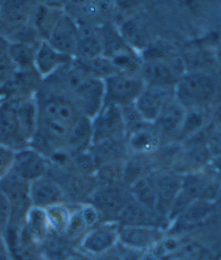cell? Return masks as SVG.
<instances>
[{"mask_svg": "<svg viewBox=\"0 0 221 260\" xmlns=\"http://www.w3.org/2000/svg\"><path fill=\"white\" fill-rule=\"evenodd\" d=\"M36 3L4 2L0 3V36L9 39L16 32L31 23Z\"/></svg>", "mask_w": 221, "mask_h": 260, "instance_id": "obj_8", "label": "cell"}, {"mask_svg": "<svg viewBox=\"0 0 221 260\" xmlns=\"http://www.w3.org/2000/svg\"><path fill=\"white\" fill-rule=\"evenodd\" d=\"M216 96L217 83L205 71H186L175 86L176 100L186 110H207Z\"/></svg>", "mask_w": 221, "mask_h": 260, "instance_id": "obj_2", "label": "cell"}, {"mask_svg": "<svg viewBox=\"0 0 221 260\" xmlns=\"http://www.w3.org/2000/svg\"><path fill=\"white\" fill-rule=\"evenodd\" d=\"M0 235H2V233H0Z\"/></svg>", "mask_w": 221, "mask_h": 260, "instance_id": "obj_38", "label": "cell"}, {"mask_svg": "<svg viewBox=\"0 0 221 260\" xmlns=\"http://www.w3.org/2000/svg\"><path fill=\"white\" fill-rule=\"evenodd\" d=\"M214 203L212 202L205 200L195 201L179 217L171 222L167 231L170 232V235H177V236L194 231L205 224L206 220L212 215Z\"/></svg>", "mask_w": 221, "mask_h": 260, "instance_id": "obj_18", "label": "cell"}, {"mask_svg": "<svg viewBox=\"0 0 221 260\" xmlns=\"http://www.w3.org/2000/svg\"><path fill=\"white\" fill-rule=\"evenodd\" d=\"M132 198L130 190L124 185L116 186H96L91 194L89 202L93 205L103 218L115 220L121 210Z\"/></svg>", "mask_w": 221, "mask_h": 260, "instance_id": "obj_7", "label": "cell"}, {"mask_svg": "<svg viewBox=\"0 0 221 260\" xmlns=\"http://www.w3.org/2000/svg\"><path fill=\"white\" fill-rule=\"evenodd\" d=\"M134 201L143 205L155 209L156 206V181L155 172L152 174L139 178L127 187ZM156 210V209H155Z\"/></svg>", "mask_w": 221, "mask_h": 260, "instance_id": "obj_26", "label": "cell"}, {"mask_svg": "<svg viewBox=\"0 0 221 260\" xmlns=\"http://www.w3.org/2000/svg\"><path fill=\"white\" fill-rule=\"evenodd\" d=\"M80 37L76 49L75 59L85 61L103 55V46L101 38V27L79 24Z\"/></svg>", "mask_w": 221, "mask_h": 260, "instance_id": "obj_22", "label": "cell"}, {"mask_svg": "<svg viewBox=\"0 0 221 260\" xmlns=\"http://www.w3.org/2000/svg\"><path fill=\"white\" fill-rule=\"evenodd\" d=\"M208 116L211 124L221 126V96H216L212 103L207 109Z\"/></svg>", "mask_w": 221, "mask_h": 260, "instance_id": "obj_35", "label": "cell"}, {"mask_svg": "<svg viewBox=\"0 0 221 260\" xmlns=\"http://www.w3.org/2000/svg\"><path fill=\"white\" fill-rule=\"evenodd\" d=\"M187 110L175 100L164 109L163 112L153 123L158 135L161 136L163 145L178 142Z\"/></svg>", "mask_w": 221, "mask_h": 260, "instance_id": "obj_17", "label": "cell"}, {"mask_svg": "<svg viewBox=\"0 0 221 260\" xmlns=\"http://www.w3.org/2000/svg\"><path fill=\"white\" fill-rule=\"evenodd\" d=\"M183 73L185 72L177 69L175 63L157 57L143 60L139 69V76L143 79L145 85L162 88H175Z\"/></svg>", "mask_w": 221, "mask_h": 260, "instance_id": "obj_10", "label": "cell"}, {"mask_svg": "<svg viewBox=\"0 0 221 260\" xmlns=\"http://www.w3.org/2000/svg\"><path fill=\"white\" fill-rule=\"evenodd\" d=\"M158 171L155 154L152 155H130L124 162L123 183L126 187L139 178Z\"/></svg>", "mask_w": 221, "mask_h": 260, "instance_id": "obj_24", "label": "cell"}, {"mask_svg": "<svg viewBox=\"0 0 221 260\" xmlns=\"http://www.w3.org/2000/svg\"><path fill=\"white\" fill-rule=\"evenodd\" d=\"M17 70L10 55V41L0 36V85L10 81Z\"/></svg>", "mask_w": 221, "mask_h": 260, "instance_id": "obj_32", "label": "cell"}, {"mask_svg": "<svg viewBox=\"0 0 221 260\" xmlns=\"http://www.w3.org/2000/svg\"><path fill=\"white\" fill-rule=\"evenodd\" d=\"M38 107V126L31 147L51 157L65 151L70 136L82 117L72 99L50 80H44L34 95Z\"/></svg>", "mask_w": 221, "mask_h": 260, "instance_id": "obj_1", "label": "cell"}, {"mask_svg": "<svg viewBox=\"0 0 221 260\" xmlns=\"http://www.w3.org/2000/svg\"><path fill=\"white\" fill-rule=\"evenodd\" d=\"M116 221L120 226L161 227L167 231L168 222L155 209L147 207L131 198L120 212Z\"/></svg>", "mask_w": 221, "mask_h": 260, "instance_id": "obj_15", "label": "cell"}, {"mask_svg": "<svg viewBox=\"0 0 221 260\" xmlns=\"http://www.w3.org/2000/svg\"><path fill=\"white\" fill-rule=\"evenodd\" d=\"M175 99V88L145 85L142 93L135 102V108L146 122L153 124L164 109Z\"/></svg>", "mask_w": 221, "mask_h": 260, "instance_id": "obj_11", "label": "cell"}, {"mask_svg": "<svg viewBox=\"0 0 221 260\" xmlns=\"http://www.w3.org/2000/svg\"><path fill=\"white\" fill-rule=\"evenodd\" d=\"M155 209L156 212L167 221L169 210L181 189L182 175L171 170H158L155 172Z\"/></svg>", "mask_w": 221, "mask_h": 260, "instance_id": "obj_13", "label": "cell"}, {"mask_svg": "<svg viewBox=\"0 0 221 260\" xmlns=\"http://www.w3.org/2000/svg\"><path fill=\"white\" fill-rule=\"evenodd\" d=\"M23 229L34 245L46 241L49 235L52 233L46 209L30 208L24 218Z\"/></svg>", "mask_w": 221, "mask_h": 260, "instance_id": "obj_25", "label": "cell"}, {"mask_svg": "<svg viewBox=\"0 0 221 260\" xmlns=\"http://www.w3.org/2000/svg\"><path fill=\"white\" fill-rule=\"evenodd\" d=\"M79 61V62L85 68V70H87L91 76L101 80H105L106 78L113 76V74L120 72L116 69V67L112 62V60L104 57V55H100V57L85 61Z\"/></svg>", "mask_w": 221, "mask_h": 260, "instance_id": "obj_31", "label": "cell"}, {"mask_svg": "<svg viewBox=\"0 0 221 260\" xmlns=\"http://www.w3.org/2000/svg\"><path fill=\"white\" fill-rule=\"evenodd\" d=\"M92 144L108 140L125 139L126 128L122 109L112 104H104L99 113L91 121Z\"/></svg>", "mask_w": 221, "mask_h": 260, "instance_id": "obj_5", "label": "cell"}, {"mask_svg": "<svg viewBox=\"0 0 221 260\" xmlns=\"http://www.w3.org/2000/svg\"><path fill=\"white\" fill-rule=\"evenodd\" d=\"M120 244V224L115 220H104L84 235L80 248L89 256L102 257Z\"/></svg>", "mask_w": 221, "mask_h": 260, "instance_id": "obj_4", "label": "cell"}, {"mask_svg": "<svg viewBox=\"0 0 221 260\" xmlns=\"http://www.w3.org/2000/svg\"><path fill=\"white\" fill-rule=\"evenodd\" d=\"M15 151L0 144V181L7 176L14 167Z\"/></svg>", "mask_w": 221, "mask_h": 260, "instance_id": "obj_33", "label": "cell"}, {"mask_svg": "<svg viewBox=\"0 0 221 260\" xmlns=\"http://www.w3.org/2000/svg\"><path fill=\"white\" fill-rule=\"evenodd\" d=\"M124 162L103 164L97 167L94 174L97 186H116V185H124V183H123Z\"/></svg>", "mask_w": 221, "mask_h": 260, "instance_id": "obj_29", "label": "cell"}, {"mask_svg": "<svg viewBox=\"0 0 221 260\" xmlns=\"http://www.w3.org/2000/svg\"><path fill=\"white\" fill-rule=\"evenodd\" d=\"M64 14V5L38 4L33 10L31 24L42 41H47L58 20Z\"/></svg>", "mask_w": 221, "mask_h": 260, "instance_id": "obj_21", "label": "cell"}, {"mask_svg": "<svg viewBox=\"0 0 221 260\" xmlns=\"http://www.w3.org/2000/svg\"><path fill=\"white\" fill-rule=\"evenodd\" d=\"M50 162L48 157L33 147L28 146L15 153L12 172L27 183L47 175L50 171Z\"/></svg>", "mask_w": 221, "mask_h": 260, "instance_id": "obj_12", "label": "cell"}, {"mask_svg": "<svg viewBox=\"0 0 221 260\" xmlns=\"http://www.w3.org/2000/svg\"><path fill=\"white\" fill-rule=\"evenodd\" d=\"M125 141L130 155H152L163 145L161 136L151 123L126 133Z\"/></svg>", "mask_w": 221, "mask_h": 260, "instance_id": "obj_19", "label": "cell"}, {"mask_svg": "<svg viewBox=\"0 0 221 260\" xmlns=\"http://www.w3.org/2000/svg\"><path fill=\"white\" fill-rule=\"evenodd\" d=\"M40 43L10 42V55L17 71L34 69V58Z\"/></svg>", "mask_w": 221, "mask_h": 260, "instance_id": "obj_27", "label": "cell"}, {"mask_svg": "<svg viewBox=\"0 0 221 260\" xmlns=\"http://www.w3.org/2000/svg\"><path fill=\"white\" fill-rule=\"evenodd\" d=\"M208 169H210L216 176L221 177V154L211 158L209 165H208Z\"/></svg>", "mask_w": 221, "mask_h": 260, "instance_id": "obj_36", "label": "cell"}, {"mask_svg": "<svg viewBox=\"0 0 221 260\" xmlns=\"http://www.w3.org/2000/svg\"><path fill=\"white\" fill-rule=\"evenodd\" d=\"M167 235L161 227L149 226H120V244L125 248L145 252L155 248Z\"/></svg>", "mask_w": 221, "mask_h": 260, "instance_id": "obj_9", "label": "cell"}, {"mask_svg": "<svg viewBox=\"0 0 221 260\" xmlns=\"http://www.w3.org/2000/svg\"><path fill=\"white\" fill-rule=\"evenodd\" d=\"M75 58L58 51L47 41H42L34 58V69L42 79H48L72 62Z\"/></svg>", "mask_w": 221, "mask_h": 260, "instance_id": "obj_20", "label": "cell"}, {"mask_svg": "<svg viewBox=\"0 0 221 260\" xmlns=\"http://www.w3.org/2000/svg\"><path fill=\"white\" fill-rule=\"evenodd\" d=\"M49 224H50L52 233L58 235H64L72 216L73 209L67 205V203L59 204L46 209Z\"/></svg>", "mask_w": 221, "mask_h": 260, "instance_id": "obj_30", "label": "cell"}, {"mask_svg": "<svg viewBox=\"0 0 221 260\" xmlns=\"http://www.w3.org/2000/svg\"><path fill=\"white\" fill-rule=\"evenodd\" d=\"M104 104L125 108L135 104L145 88L139 73L118 72L103 80Z\"/></svg>", "mask_w": 221, "mask_h": 260, "instance_id": "obj_3", "label": "cell"}, {"mask_svg": "<svg viewBox=\"0 0 221 260\" xmlns=\"http://www.w3.org/2000/svg\"><path fill=\"white\" fill-rule=\"evenodd\" d=\"M97 167L103 164L124 162L130 156L125 139L108 140L92 144L89 148Z\"/></svg>", "mask_w": 221, "mask_h": 260, "instance_id": "obj_23", "label": "cell"}, {"mask_svg": "<svg viewBox=\"0 0 221 260\" xmlns=\"http://www.w3.org/2000/svg\"><path fill=\"white\" fill-rule=\"evenodd\" d=\"M209 124L210 121L207 110H187L178 142L183 143L197 135Z\"/></svg>", "mask_w": 221, "mask_h": 260, "instance_id": "obj_28", "label": "cell"}, {"mask_svg": "<svg viewBox=\"0 0 221 260\" xmlns=\"http://www.w3.org/2000/svg\"><path fill=\"white\" fill-rule=\"evenodd\" d=\"M29 198L31 207L41 209H48L59 204L67 203L63 189L53 177L49 175V173L30 183Z\"/></svg>", "mask_w": 221, "mask_h": 260, "instance_id": "obj_14", "label": "cell"}, {"mask_svg": "<svg viewBox=\"0 0 221 260\" xmlns=\"http://www.w3.org/2000/svg\"><path fill=\"white\" fill-rule=\"evenodd\" d=\"M79 37V23L64 10V14L52 29L47 42L58 51L75 58Z\"/></svg>", "mask_w": 221, "mask_h": 260, "instance_id": "obj_16", "label": "cell"}, {"mask_svg": "<svg viewBox=\"0 0 221 260\" xmlns=\"http://www.w3.org/2000/svg\"><path fill=\"white\" fill-rule=\"evenodd\" d=\"M11 208L7 196L0 189V233H6L10 221Z\"/></svg>", "mask_w": 221, "mask_h": 260, "instance_id": "obj_34", "label": "cell"}, {"mask_svg": "<svg viewBox=\"0 0 221 260\" xmlns=\"http://www.w3.org/2000/svg\"><path fill=\"white\" fill-rule=\"evenodd\" d=\"M69 260H85V259L82 257H71L69 258Z\"/></svg>", "mask_w": 221, "mask_h": 260, "instance_id": "obj_37", "label": "cell"}, {"mask_svg": "<svg viewBox=\"0 0 221 260\" xmlns=\"http://www.w3.org/2000/svg\"><path fill=\"white\" fill-rule=\"evenodd\" d=\"M0 144L15 152L30 146L17 113V98L0 104Z\"/></svg>", "mask_w": 221, "mask_h": 260, "instance_id": "obj_6", "label": "cell"}]
</instances>
